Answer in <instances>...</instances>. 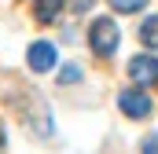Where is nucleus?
Returning a JSON list of instances; mask_svg holds the SVG:
<instances>
[{
	"mask_svg": "<svg viewBox=\"0 0 158 154\" xmlns=\"http://www.w3.org/2000/svg\"><path fill=\"white\" fill-rule=\"evenodd\" d=\"M118 22L114 18H96L92 22V30H88V44H92V51L99 55V59H110L114 51H118Z\"/></svg>",
	"mask_w": 158,
	"mask_h": 154,
	"instance_id": "obj_1",
	"label": "nucleus"
},
{
	"mask_svg": "<svg viewBox=\"0 0 158 154\" xmlns=\"http://www.w3.org/2000/svg\"><path fill=\"white\" fill-rule=\"evenodd\" d=\"M55 59H59V51H55L52 40H37V44H30V51H26V63H30L33 74H48V70L55 66Z\"/></svg>",
	"mask_w": 158,
	"mask_h": 154,
	"instance_id": "obj_2",
	"label": "nucleus"
},
{
	"mask_svg": "<svg viewBox=\"0 0 158 154\" xmlns=\"http://www.w3.org/2000/svg\"><path fill=\"white\" fill-rule=\"evenodd\" d=\"M129 77H132L140 88L158 84V59L155 55H132V59H129Z\"/></svg>",
	"mask_w": 158,
	"mask_h": 154,
	"instance_id": "obj_3",
	"label": "nucleus"
},
{
	"mask_svg": "<svg viewBox=\"0 0 158 154\" xmlns=\"http://www.w3.org/2000/svg\"><path fill=\"white\" fill-rule=\"evenodd\" d=\"M118 107H121V114L125 117H147L151 114V99H147V92H136V88H125L118 95Z\"/></svg>",
	"mask_w": 158,
	"mask_h": 154,
	"instance_id": "obj_4",
	"label": "nucleus"
},
{
	"mask_svg": "<svg viewBox=\"0 0 158 154\" xmlns=\"http://www.w3.org/2000/svg\"><path fill=\"white\" fill-rule=\"evenodd\" d=\"M59 11H63V0H37L33 4V15H37V22H55L59 18Z\"/></svg>",
	"mask_w": 158,
	"mask_h": 154,
	"instance_id": "obj_5",
	"label": "nucleus"
},
{
	"mask_svg": "<svg viewBox=\"0 0 158 154\" xmlns=\"http://www.w3.org/2000/svg\"><path fill=\"white\" fill-rule=\"evenodd\" d=\"M140 40H143L147 48H155V51H158V15L143 18V26H140Z\"/></svg>",
	"mask_w": 158,
	"mask_h": 154,
	"instance_id": "obj_6",
	"label": "nucleus"
},
{
	"mask_svg": "<svg viewBox=\"0 0 158 154\" xmlns=\"http://www.w3.org/2000/svg\"><path fill=\"white\" fill-rule=\"evenodd\" d=\"M110 7H114V11H121V15H132V11L147 7V0H110Z\"/></svg>",
	"mask_w": 158,
	"mask_h": 154,
	"instance_id": "obj_7",
	"label": "nucleus"
},
{
	"mask_svg": "<svg viewBox=\"0 0 158 154\" xmlns=\"http://www.w3.org/2000/svg\"><path fill=\"white\" fill-rule=\"evenodd\" d=\"M74 81H81V66H63L59 70V84H74Z\"/></svg>",
	"mask_w": 158,
	"mask_h": 154,
	"instance_id": "obj_8",
	"label": "nucleus"
},
{
	"mask_svg": "<svg viewBox=\"0 0 158 154\" xmlns=\"http://www.w3.org/2000/svg\"><path fill=\"white\" fill-rule=\"evenodd\" d=\"M140 151H143V154H158V132H155V136H147V140L140 143Z\"/></svg>",
	"mask_w": 158,
	"mask_h": 154,
	"instance_id": "obj_9",
	"label": "nucleus"
},
{
	"mask_svg": "<svg viewBox=\"0 0 158 154\" xmlns=\"http://www.w3.org/2000/svg\"><path fill=\"white\" fill-rule=\"evenodd\" d=\"M92 4H96V0H70V7H74V11H77V15H81V11H88V7H92Z\"/></svg>",
	"mask_w": 158,
	"mask_h": 154,
	"instance_id": "obj_10",
	"label": "nucleus"
},
{
	"mask_svg": "<svg viewBox=\"0 0 158 154\" xmlns=\"http://www.w3.org/2000/svg\"><path fill=\"white\" fill-rule=\"evenodd\" d=\"M0 151H4V128H0Z\"/></svg>",
	"mask_w": 158,
	"mask_h": 154,
	"instance_id": "obj_11",
	"label": "nucleus"
}]
</instances>
